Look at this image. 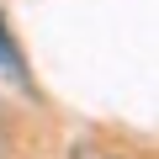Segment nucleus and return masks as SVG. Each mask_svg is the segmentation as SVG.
<instances>
[{
  "instance_id": "nucleus-1",
  "label": "nucleus",
  "mask_w": 159,
  "mask_h": 159,
  "mask_svg": "<svg viewBox=\"0 0 159 159\" xmlns=\"http://www.w3.org/2000/svg\"><path fill=\"white\" fill-rule=\"evenodd\" d=\"M0 74H6L11 85H27V53L16 48V37L6 27V11H0Z\"/></svg>"
},
{
  "instance_id": "nucleus-2",
  "label": "nucleus",
  "mask_w": 159,
  "mask_h": 159,
  "mask_svg": "<svg viewBox=\"0 0 159 159\" xmlns=\"http://www.w3.org/2000/svg\"><path fill=\"white\" fill-rule=\"evenodd\" d=\"M74 159H117V154H106V148H96V143H80Z\"/></svg>"
}]
</instances>
